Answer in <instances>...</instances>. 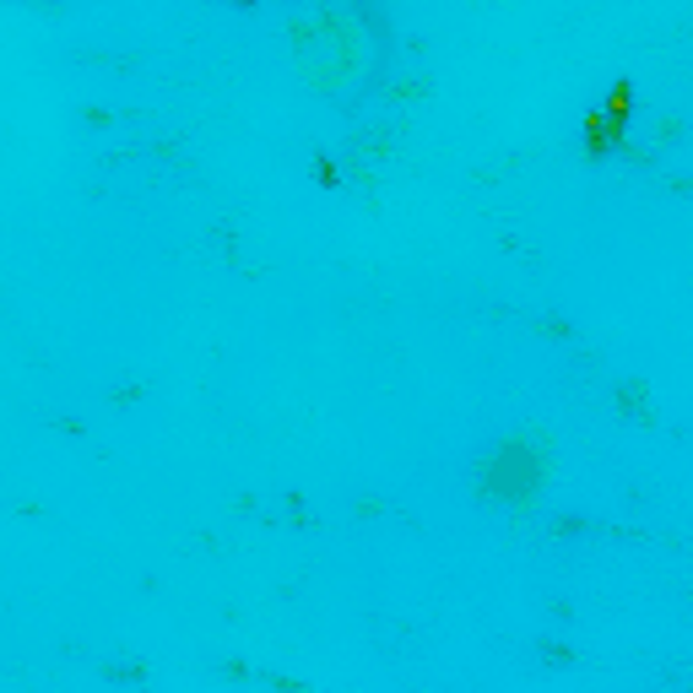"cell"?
Returning <instances> with one entry per match:
<instances>
[{
	"mask_svg": "<svg viewBox=\"0 0 693 693\" xmlns=\"http://www.w3.org/2000/svg\"><path fill=\"white\" fill-rule=\"evenodd\" d=\"M628 103H634V92H628V87H612V109H602V115L591 120V152H596V158H602L607 147H617L623 120H628Z\"/></svg>",
	"mask_w": 693,
	"mask_h": 693,
	"instance_id": "obj_1",
	"label": "cell"
}]
</instances>
